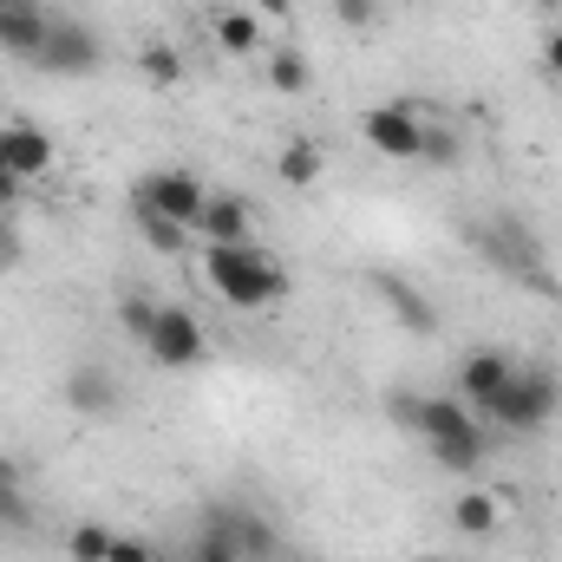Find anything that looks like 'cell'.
<instances>
[{
    "label": "cell",
    "instance_id": "cell-1",
    "mask_svg": "<svg viewBox=\"0 0 562 562\" xmlns=\"http://www.w3.org/2000/svg\"><path fill=\"white\" fill-rule=\"evenodd\" d=\"M203 281L229 301V307H269L288 294V269L256 243H210L203 249Z\"/></svg>",
    "mask_w": 562,
    "mask_h": 562
},
{
    "label": "cell",
    "instance_id": "cell-2",
    "mask_svg": "<svg viewBox=\"0 0 562 562\" xmlns=\"http://www.w3.org/2000/svg\"><path fill=\"white\" fill-rule=\"evenodd\" d=\"M419 438H425V451L438 458V471H451V477H471V471L484 464V451H491L484 425L471 419L464 400H425Z\"/></svg>",
    "mask_w": 562,
    "mask_h": 562
},
{
    "label": "cell",
    "instance_id": "cell-3",
    "mask_svg": "<svg viewBox=\"0 0 562 562\" xmlns=\"http://www.w3.org/2000/svg\"><path fill=\"white\" fill-rule=\"evenodd\" d=\"M557 400H562L557 373H543V367H517L510 386L484 406V419L497 425V431H537V425L557 419Z\"/></svg>",
    "mask_w": 562,
    "mask_h": 562
},
{
    "label": "cell",
    "instance_id": "cell-4",
    "mask_svg": "<svg viewBox=\"0 0 562 562\" xmlns=\"http://www.w3.org/2000/svg\"><path fill=\"white\" fill-rule=\"evenodd\" d=\"M203 196H210V190H203L196 170H144L132 210H138V216H164V223H177V229H196Z\"/></svg>",
    "mask_w": 562,
    "mask_h": 562
},
{
    "label": "cell",
    "instance_id": "cell-5",
    "mask_svg": "<svg viewBox=\"0 0 562 562\" xmlns=\"http://www.w3.org/2000/svg\"><path fill=\"white\" fill-rule=\"evenodd\" d=\"M33 66H40V72H59V79H92V72L105 66V40H99L86 20L53 13L46 46H40V59H33Z\"/></svg>",
    "mask_w": 562,
    "mask_h": 562
},
{
    "label": "cell",
    "instance_id": "cell-6",
    "mask_svg": "<svg viewBox=\"0 0 562 562\" xmlns=\"http://www.w3.org/2000/svg\"><path fill=\"white\" fill-rule=\"evenodd\" d=\"M144 353H150L157 367L183 373V367H196V360L210 353V334H203V321H196L190 307L164 301V307H157V327H150V340H144Z\"/></svg>",
    "mask_w": 562,
    "mask_h": 562
},
{
    "label": "cell",
    "instance_id": "cell-7",
    "mask_svg": "<svg viewBox=\"0 0 562 562\" xmlns=\"http://www.w3.org/2000/svg\"><path fill=\"white\" fill-rule=\"evenodd\" d=\"M477 249L504 269V276H517L524 288H537V294H557V281L550 269L537 262V249H530V236L517 229V223H477Z\"/></svg>",
    "mask_w": 562,
    "mask_h": 562
},
{
    "label": "cell",
    "instance_id": "cell-8",
    "mask_svg": "<svg viewBox=\"0 0 562 562\" xmlns=\"http://www.w3.org/2000/svg\"><path fill=\"white\" fill-rule=\"evenodd\" d=\"M360 132H367V144H373L380 157H400V164H413L425 150V119L413 105H373V112L360 119Z\"/></svg>",
    "mask_w": 562,
    "mask_h": 562
},
{
    "label": "cell",
    "instance_id": "cell-9",
    "mask_svg": "<svg viewBox=\"0 0 562 562\" xmlns=\"http://www.w3.org/2000/svg\"><path fill=\"white\" fill-rule=\"evenodd\" d=\"M210 524L236 543V557H243V562H276V543H281L276 524H269V517H256L249 504H216V510H210Z\"/></svg>",
    "mask_w": 562,
    "mask_h": 562
},
{
    "label": "cell",
    "instance_id": "cell-10",
    "mask_svg": "<svg viewBox=\"0 0 562 562\" xmlns=\"http://www.w3.org/2000/svg\"><path fill=\"white\" fill-rule=\"evenodd\" d=\"M46 26H53V13L40 7V0H0V53L7 59H40V46H46Z\"/></svg>",
    "mask_w": 562,
    "mask_h": 562
},
{
    "label": "cell",
    "instance_id": "cell-11",
    "mask_svg": "<svg viewBox=\"0 0 562 562\" xmlns=\"http://www.w3.org/2000/svg\"><path fill=\"white\" fill-rule=\"evenodd\" d=\"M510 373H517V360H510V353L477 347V353H464V367H458V400H464L471 413H484V406L510 386Z\"/></svg>",
    "mask_w": 562,
    "mask_h": 562
},
{
    "label": "cell",
    "instance_id": "cell-12",
    "mask_svg": "<svg viewBox=\"0 0 562 562\" xmlns=\"http://www.w3.org/2000/svg\"><path fill=\"white\" fill-rule=\"evenodd\" d=\"M0 164L20 177V183H33V177H46L53 170V138L40 132V125H0Z\"/></svg>",
    "mask_w": 562,
    "mask_h": 562
},
{
    "label": "cell",
    "instance_id": "cell-13",
    "mask_svg": "<svg viewBox=\"0 0 562 562\" xmlns=\"http://www.w3.org/2000/svg\"><path fill=\"white\" fill-rule=\"evenodd\" d=\"M59 393H66V406H72L79 419H105V413H119V380H112L105 367H72Z\"/></svg>",
    "mask_w": 562,
    "mask_h": 562
},
{
    "label": "cell",
    "instance_id": "cell-14",
    "mask_svg": "<svg viewBox=\"0 0 562 562\" xmlns=\"http://www.w3.org/2000/svg\"><path fill=\"white\" fill-rule=\"evenodd\" d=\"M249 223H256V210H249L243 196H203L196 236H203V243H249Z\"/></svg>",
    "mask_w": 562,
    "mask_h": 562
},
{
    "label": "cell",
    "instance_id": "cell-15",
    "mask_svg": "<svg viewBox=\"0 0 562 562\" xmlns=\"http://www.w3.org/2000/svg\"><path fill=\"white\" fill-rule=\"evenodd\" d=\"M373 294H380V301H386V307L406 321V334H431V327H438L431 301H425V294H419L406 276H386V269H380V276H373Z\"/></svg>",
    "mask_w": 562,
    "mask_h": 562
},
{
    "label": "cell",
    "instance_id": "cell-16",
    "mask_svg": "<svg viewBox=\"0 0 562 562\" xmlns=\"http://www.w3.org/2000/svg\"><path fill=\"white\" fill-rule=\"evenodd\" d=\"M321 144H307V138H294V144H281V157H276V177L288 183V190H314L321 183Z\"/></svg>",
    "mask_w": 562,
    "mask_h": 562
},
{
    "label": "cell",
    "instance_id": "cell-17",
    "mask_svg": "<svg viewBox=\"0 0 562 562\" xmlns=\"http://www.w3.org/2000/svg\"><path fill=\"white\" fill-rule=\"evenodd\" d=\"M451 524H458L464 537H491V530L504 524V510H497V497H491V491H458V504H451Z\"/></svg>",
    "mask_w": 562,
    "mask_h": 562
},
{
    "label": "cell",
    "instance_id": "cell-18",
    "mask_svg": "<svg viewBox=\"0 0 562 562\" xmlns=\"http://www.w3.org/2000/svg\"><path fill=\"white\" fill-rule=\"evenodd\" d=\"M216 46H223V53H236V59H243V53H256V46H262V20H256V13H243V7L216 13Z\"/></svg>",
    "mask_w": 562,
    "mask_h": 562
},
{
    "label": "cell",
    "instance_id": "cell-19",
    "mask_svg": "<svg viewBox=\"0 0 562 562\" xmlns=\"http://www.w3.org/2000/svg\"><path fill=\"white\" fill-rule=\"evenodd\" d=\"M269 86H276V92H288V99H294V92H307V86H314V66H307V53L276 46V53H269Z\"/></svg>",
    "mask_w": 562,
    "mask_h": 562
},
{
    "label": "cell",
    "instance_id": "cell-20",
    "mask_svg": "<svg viewBox=\"0 0 562 562\" xmlns=\"http://www.w3.org/2000/svg\"><path fill=\"white\" fill-rule=\"evenodd\" d=\"M138 72L150 79V86H177V79H183V53L164 46V40H150V46L138 53Z\"/></svg>",
    "mask_w": 562,
    "mask_h": 562
},
{
    "label": "cell",
    "instance_id": "cell-21",
    "mask_svg": "<svg viewBox=\"0 0 562 562\" xmlns=\"http://www.w3.org/2000/svg\"><path fill=\"white\" fill-rule=\"evenodd\" d=\"M112 537H119V530H105V524H72L66 550H72V562H105V550H112Z\"/></svg>",
    "mask_w": 562,
    "mask_h": 562
},
{
    "label": "cell",
    "instance_id": "cell-22",
    "mask_svg": "<svg viewBox=\"0 0 562 562\" xmlns=\"http://www.w3.org/2000/svg\"><path fill=\"white\" fill-rule=\"evenodd\" d=\"M157 307H164V301H144V294H125V301H119V327H125L138 347L150 340V327H157Z\"/></svg>",
    "mask_w": 562,
    "mask_h": 562
},
{
    "label": "cell",
    "instance_id": "cell-23",
    "mask_svg": "<svg viewBox=\"0 0 562 562\" xmlns=\"http://www.w3.org/2000/svg\"><path fill=\"white\" fill-rule=\"evenodd\" d=\"M190 562H243V557H236V543H229L216 524H203V530H196V550H190Z\"/></svg>",
    "mask_w": 562,
    "mask_h": 562
},
{
    "label": "cell",
    "instance_id": "cell-24",
    "mask_svg": "<svg viewBox=\"0 0 562 562\" xmlns=\"http://www.w3.org/2000/svg\"><path fill=\"white\" fill-rule=\"evenodd\" d=\"M334 20L353 26V33H367V26H380V0H334Z\"/></svg>",
    "mask_w": 562,
    "mask_h": 562
},
{
    "label": "cell",
    "instance_id": "cell-25",
    "mask_svg": "<svg viewBox=\"0 0 562 562\" xmlns=\"http://www.w3.org/2000/svg\"><path fill=\"white\" fill-rule=\"evenodd\" d=\"M144 223V243H150V249H164V256H177V249H183V236H190V229H177V223H164V216H138Z\"/></svg>",
    "mask_w": 562,
    "mask_h": 562
},
{
    "label": "cell",
    "instance_id": "cell-26",
    "mask_svg": "<svg viewBox=\"0 0 562 562\" xmlns=\"http://www.w3.org/2000/svg\"><path fill=\"white\" fill-rule=\"evenodd\" d=\"M425 164H458V138L445 132V125H425Z\"/></svg>",
    "mask_w": 562,
    "mask_h": 562
},
{
    "label": "cell",
    "instance_id": "cell-27",
    "mask_svg": "<svg viewBox=\"0 0 562 562\" xmlns=\"http://www.w3.org/2000/svg\"><path fill=\"white\" fill-rule=\"evenodd\" d=\"M419 413H425V400H419V393H393V400H386V419H393V425H406L413 438H419Z\"/></svg>",
    "mask_w": 562,
    "mask_h": 562
},
{
    "label": "cell",
    "instance_id": "cell-28",
    "mask_svg": "<svg viewBox=\"0 0 562 562\" xmlns=\"http://www.w3.org/2000/svg\"><path fill=\"white\" fill-rule=\"evenodd\" d=\"M105 562H157V550H150V537H112Z\"/></svg>",
    "mask_w": 562,
    "mask_h": 562
},
{
    "label": "cell",
    "instance_id": "cell-29",
    "mask_svg": "<svg viewBox=\"0 0 562 562\" xmlns=\"http://www.w3.org/2000/svg\"><path fill=\"white\" fill-rule=\"evenodd\" d=\"M0 524H7V530H26V524H33V510H26L20 491H0Z\"/></svg>",
    "mask_w": 562,
    "mask_h": 562
},
{
    "label": "cell",
    "instance_id": "cell-30",
    "mask_svg": "<svg viewBox=\"0 0 562 562\" xmlns=\"http://www.w3.org/2000/svg\"><path fill=\"white\" fill-rule=\"evenodd\" d=\"M20 190H26V183H20V177L0 164V210H13V203H20Z\"/></svg>",
    "mask_w": 562,
    "mask_h": 562
},
{
    "label": "cell",
    "instance_id": "cell-31",
    "mask_svg": "<svg viewBox=\"0 0 562 562\" xmlns=\"http://www.w3.org/2000/svg\"><path fill=\"white\" fill-rule=\"evenodd\" d=\"M0 491H20V464L13 458H0Z\"/></svg>",
    "mask_w": 562,
    "mask_h": 562
},
{
    "label": "cell",
    "instance_id": "cell-32",
    "mask_svg": "<svg viewBox=\"0 0 562 562\" xmlns=\"http://www.w3.org/2000/svg\"><path fill=\"white\" fill-rule=\"evenodd\" d=\"M543 66H550V72H557V79H562V33H557V40H550V46H543Z\"/></svg>",
    "mask_w": 562,
    "mask_h": 562
},
{
    "label": "cell",
    "instance_id": "cell-33",
    "mask_svg": "<svg viewBox=\"0 0 562 562\" xmlns=\"http://www.w3.org/2000/svg\"><path fill=\"white\" fill-rule=\"evenodd\" d=\"M256 7H262L269 20H288V13H294V0H256Z\"/></svg>",
    "mask_w": 562,
    "mask_h": 562
},
{
    "label": "cell",
    "instance_id": "cell-34",
    "mask_svg": "<svg viewBox=\"0 0 562 562\" xmlns=\"http://www.w3.org/2000/svg\"><path fill=\"white\" fill-rule=\"evenodd\" d=\"M0 256H7V236H0Z\"/></svg>",
    "mask_w": 562,
    "mask_h": 562
},
{
    "label": "cell",
    "instance_id": "cell-35",
    "mask_svg": "<svg viewBox=\"0 0 562 562\" xmlns=\"http://www.w3.org/2000/svg\"><path fill=\"white\" fill-rule=\"evenodd\" d=\"M543 7H562V0H543Z\"/></svg>",
    "mask_w": 562,
    "mask_h": 562
}]
</instances>
